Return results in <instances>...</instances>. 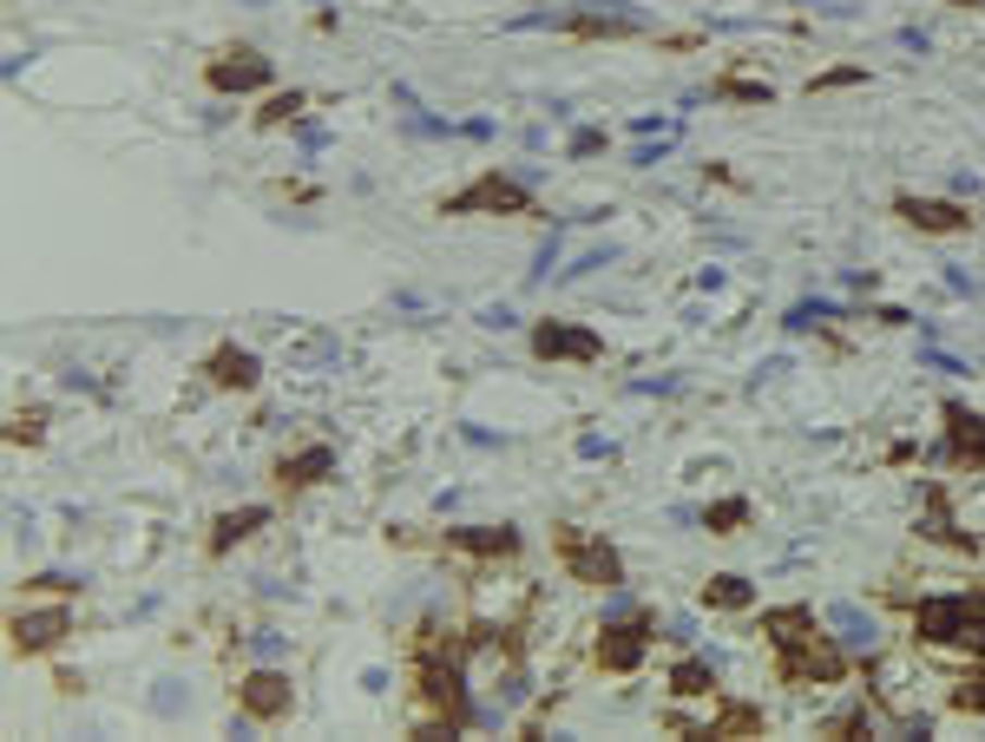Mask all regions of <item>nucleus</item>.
Here are the masks:
<instances>
[{
	"label": "nucleus",
	"instance_id": "f257e3e1",
	"mask_svg": "<svg viewBox=\"0 0 985 742\" xmlns=\"http://www.w3.org/2000/svg\"><path fill=\"white\" fill-rule=\"evenodd\" d=\"M460 664H467V638H460V651H447L441 638H428L421 644V703H428V722L415 729V735H460V722L473 716V703H467V683H460Z\"/></svg>",
	"mask_w": 985,
	"mask_h": 742
},
{
	"label": "nucleus",
	"instance_id": "f03ea898",
	"mask_svg": "<svg viewBox=\"0 0 985 742\" xmlns=\"http://www.w3.org/2000/svg\"><path fill=\"white\" fill-rule=\"evenodd\" d=\"M913 624H920V644H939V651H965V657H985V592H933L913 605Z\"/></svg>",
	"mask_w": 985,
	"mask_h": 742
},
{
	"label": "nucleus",
	"instance_id": "7ed1b4c3",
	"mask_svg": "<svg viewBox=\"0 0 985 742\" xmlns=\"http://www.w3.org/2000/svg\"><path fill=\"white\" fill-rule=\"evenodd\" d=\"M552 545H558V559H565V579H578V585H618V579H625V559H618V545H612L605 532L558 525Z\"/></svg>",
	"mask_w": 985,
	"mask_h": 742
},
{
	"label": "nucleus",
	"instance_id": "20e7f679",
	"mask_svg": "<svg viewBox=\"0 0 985 742\" xmlns=\"http://www.w3.org/2000/svg\"><path fill=\"white\" fill-rule=\"evenodd\" d=\"M775 677L796 683V690H809V683H841V677H848L841 638L809 631V638H796V644H775Z\"/></svg>",
	"mask_w": 985,
	"mask_h": 742
},
{
	"label": "nucleus",
	"instance_id": "39448f33",
	"mask_svg": "<svg viewBox=\"0 0 985 742\" xmlns=\"http://www.w3.org/2000/svg\"><path fill=\"white\" fill-rule=\"evenodd\" d=\"M441 211H447V218H519V211H532V191H526L513 171H487V177L467 184V191L441 198Z\"/></svg>",
	"mask_w": 985,
	"mask_h": 742
},
{
	"label": "nucleus",
	"instance_id": "423d86ee",
	"mask_svg": "<svg viewBox=\"0 0 985 742\" xmlns=\"http://www.w3.org/2000/svg\"><path fill=\"white\" fill-rule=\"evenodd\" d=\"M532 355H539V361H599V355H605V342L591 335V329H578V322L545 316V322L532 329Z\"/></svg>",
	"mask_w": 985,
	"mask_h": 742
},
{
	"label": "nucleus",
	"instance_id": "0eeeda50",
	"mask_svg": "<svg viewBox=\"0 0 985 742\" xmlns=\"http://www.w3.org/2000/svg\"><path fill=\"white\" fill-rule=\"evenodd\" d=\"M894 218H900V224H913V231H933V237H959V231H972V211H965V205L920 198V191L894 198Z\"/></svg>",
	"mask_w": 985,
	"mask_h": 742
},
{
	"label": "nucleus",
	"instance_id": "6e6552de",
	"mask_svg": "<svg viewBox=\"0 0 985 742\" xmlns=\"http://www.w3.org/2000/svg\"><path fill=\"white\" fill-rule=\"evenodd\" d=\"M237 696H244V716H250V722H283V716L296 709V683H290L283 670H250Z\"/></svg>",
	"mask_w": 985,
	"mask_h": 742
},
{
	"label": "nucleus",
	"instance_id": "1a4fd4ad",
	"mask_svg": "<svg viewBox=\"0 0 985 742\" xmlns=\"http://www.w3.org/2000/svg\"><path fill=\"white\" fill-rule=\"evenodd\" d=\"M205 86H211V92H257V86H270V60H263V53H244V47H224V53L205 66Z\"/></svg>",
	"mask_w": 985,
	"mask_h": 742
},
{
	"label": "nucleus",
	"instance_id": "9d476101",
	"mask_svg": "<svg viewBox=\"0 0 985 742\" xmlns=\"http://www.w3.org/2000/svg\"><path fill=\"white\" fill-rule=\"evenodd\" d=\"M644 651H651V631H644V618H605L599 624V670H638L644 664Z\"/></svg>",
	"mask_w": 985,
	"mask_h": 742
},
{
	"label": "nucleus",
	"instance_id": "9b49d317",
	"mask_svg": "<svg viewBox=\"0 0 985 742\" xmlns=\"http://www.w3.org/2000/svg\"><path fill=\"white\" fill-rule=\"evenodd\" d=\"M552 27H565L578 40H605V34H638L644 14L638 8H612V0H591V8H578V14H558Z\"/></svg>",
	"mask_w": 985,
	"mask_h": 742
},
{
	"label": "nucleus",
	"instance_id": "f8f14e48",
	"mask_svg": "<svg viewBox=\"0 0 985 742\" xmlns=\"http://www.w3.org/2000/svg\"><path fill=\"white\" fill-rule=\"evenodd\" d=\"M946 460L952 467H985V415L946 401Z\"/></svg>",
	"mask_w": 985,
	"mask_h": 742
},
{
	"label": "nucleus",
	"instance_id": "ddd939ff",
	"mask_svg": "<svg viewBox=\"0 0 985 742\" xmlns=\"http://www.w3.org/2000/svg\"><path fill=\"white\" fill-rule=\"evenodd\" d=\"M66 631H73V618H66V611H21V618H14V651H21V657L60 651V644H66Z\"/></svg>",
	"mask_w": 985,
	"mask_h": 742
},
{
	"label": "nucleus",
	"instance_id": "4468645a",
	"mask_svg": "<svg viewBox=\"0 0 985 742\" xmlns=\"http://www.w3.org/2000/svg\"><path fill=\"white\" fill-rule=\"evenodd\" d=\"M329 473H335V447H303V454H283L270 480H276L283 493H303V486H322Z\"/></svg>",
	"mask_w": 985,
	"mask_h": 742
},
{
	"label": "nucleus",
	"instance_id": "2eb2a0df",
	"mask_svg": "<svg viewBox=\"0 0 985 742\" xmlns=\"http://www.w3.org/2000/svg\"><path fill=\"white\" fill-rule=\"evenodd\" d=\"M205 375H211L218 388H257L263 368H257V355H250L244 342H218V348L205 355Z\"/></svg>",
	"mask_w": 985,
	"mask_h": 742
},
{
	"label": "nucleus",
	"instance_id": "dca6fc26",
	"mask_svg": "<svg viewBox=\"0 0 985 742\" xmlns=\"http://www.w3.org/2000/svg\"><path fill=\"white\" fill-rule=\"evenodd\" d=\"M447 545L473 552V559H513V552H519V525H454Z\"/></svg>",
	"mask_w": 985,
	"mask_h": 742
},
{
	"label": "nucleus",
	"instance_id": "f3484780",
	"mask_svg": "<svg viewBox=\"0 0 985 742\" xmlns=\"http://www.w3.org/2000/svg\"><path fill=\"white\" fill-rule=\"evenodd\" d=\"M263 525H270V512H263V506H231V512L218 519V532H211V559H224V552H231V545H244V539H257Z\"/></svg>",
	"mask_w": 985,
	"mask_h": 742
},
{
	"label": "nucleus",
	"instance_id": "a211bd4d",
	"mask_svg": "<svg viewBox=\"0 0 985 742\" xmlns=\"http://www.w3.org/2000/svg\"><path fill=\"white\" fill-rule=\"evenodd\" d=\"M828 631L841 638V651H874L881 644V624L861 605H828Z\"/></svg>",
	"mask_w": 985,
	"mask_h": 742
},
{
	"label": "nucleus",
	"instance_id": "6ab92c4d",
	"mask_svg": "<svg viewBox=\"0 0 985 742\" xmlns=\"http://www.w3.org/2000/svg\"><path fill=\"white\" fill-rule=\"evenodd\" d=\"M920 532H926V539H939V545H952V552H972V545H978L972 532H959V525H952V506H946V493H939V486H926V525H920Z\"/></svg>",
	"mask_w": 985,
	"mask_h": 742
},
{
	"label": "nucleus",
	"instance_id": "aec40b11",
	"mask_svg": "<svg viewBox=\"0 0 985 742\" xmlns=\"http://www.w3.org/2000/svg\"><path fill=\"white\" fill-rule=\"evenodd\" d=\"M822 618L809 611V605H781V611H762V638L768 644H796V638H809Z\"/></svg>",
	"mask_w": 985,
	"mask_h": 742
},
{
	"label": "nucleus",
	"instance_id": "412c9836",
	"mask_svg": "<svg viewBox=\"0 0 985 742\" xmlns=\"http://www.w3.org/2000/svg\"><path fill=\"white\" fill-rule=\"evenodd\" d=\"M690 735H762V709H749V703H723V709H716V722H703V729H690Z\"/></svg>",
	"mask_w": 985,
	"mask_h": 742
},
{
	"label": "nucleus",
	"instance_id": "4be33fe9",
	"mask_svg": "<svg viewBox=\"0 0 985 742\" xmlns=\"http://www.w3.org/2000/svg\"><path fill=\"white\" fill-rule=\"evenodd\" d=\"M749 598H755V585L736 579V572H723V579L703 585V605H710V611H749Z\"/></svg>",
	"mask_w": 985,
	"mask_h": 742
},
{
	"label": "nucleus",
	"instance_id": "5701e85b",
	"mask_svg": "<svg viewBox=\"0 0 985 742\" xmlns=\"http://www.w3.org/2000/svg\"><path fill=\"white\" fill-rule=\"evenodd\" d=\"M710 690H716V664L710 657H690V664L670 670V696H710Z\"/></svg>",
	"mask_w": 985,
	"mask_h": 742
},
{
	"label": "nucleus",
	"instance_id": "b1692460",
	"mask_svg": "<svg viewBox=\"0 0 985 742\" xmlns=\"http://www.w3.org/2000/svg\"><path fill=\"white\" fill-rule=\"evenodd\" d=\"M710 532H742V519H749V499H716V506H703L697 512Z\"/></svg>",
	"mask_w": 985,
	"mask_h": 742
},
{
	"label": "nucleus",
	"instance_id": "393cba45",
	"mask_svg": "<svg viewBox=\"0 0 985 742\" xmlns=\"http://www.w3.org/2000/svg\"><path fill=\"white\" fill-rule=\"evenodd\" d=\"M303 106H309L303 92H276V99L257 112V125H290V119H303Z\"/></svg>",
	"mask_w": 985,
	"mask_h": 742
},
{
	"label": "nucleus",
	"instance_id": "a878e982",
	"mask_svg": "<svg viewBox=\"0 0 985 742\" xmlns=\"http://www.w3.org/2000/svg\"><path fill=\"white\" fill-rule=\"evenodd\" d=\"M952 709H965V716H985V670L959 677V690H952Z\"/></svg>",
	"mask_w": 985,
	"mask_h": 742
},
{
	"label": "nucleus",
	"instance_id": "bb28decb",
	"mask_svg": "<svg viewBox=\"0 0 985 742\" xmlns=\"http://www.w3.org/2000/svg\"><path fill=\"white\" fill-rule=\"evenodd\" d=\"M716 92H723V99H749V106H768V99H775V92H768L762 79H723Z\"/></svg>",
	"mask_w": 985,
	"mask_h": 742
},
{
	"label": "nucleus",
	"instance_id": "cd10ccee",
	"mask_svg": "<svg viewBox=\"0 0 985 742\" xmlns=\"http://www.w3.org/2000/svg\"><path fill=\"white\" fill-rule=\"evenodd\" d=\"M822 735H867V709H841L835 722H822Z\"/></svg>",
	"mask_w": 985,
	"mask_h": 742
},
{
	"label": "nucleus",
	"instance_id": "c85d7f7f",
	"mask_svg": "<svg viewBox=\"0 0 985 742\" xmlns=\"http://www.w3.org/2000/svg\"><path fill=\"white\" fill-rule=\"evenodd\" d=\"M822 316H835V309H822V302H796V309H788L781 322H788V329H815Z\"/></svg>",
	"mask_w": 985,
	"mask_h": 742
},
{
	"label": "nucleus",
	"instance_id": "c756f323",
	"mask_svg": "<svg viewBox=\"0 0 985 742\" xmlns=\"http://www.w3.org/2000/svg\"><path fill=\"white\" fill-rule=\"evenodd\" d=\"M571 151H578V158H591V151H605V132H578V138H571Z\"/></svg>",
	"mask_w": 985,
	"mask_h": 742
},
{
	"label": "nucleus",
	"instance_id": "7c9ffc66",
	"mask_svg": "<svg viewBox=\"0 0 985 742\" xmlns=\"http://www.w3.org/2000/svg\"><path fill=\"white\" fill-rule=\"evenodd\" d=\"M796 8H828V0H796Z\"/></svg>",
	"mask_w": 985,
	"mask_h": 742
},
{
	"label": "nucleus",
	"instance_id": "2f4dec72",
	"mask_svg": "<svg viewBox=\"0 0 985 742\" xmlns=\"http://www.w3.org/2000/svg\"><path fill=\"white\" fill-rule=\"evenodd\" d=\"M959 8H978V0H959Z\"/></svg>",
	"mask_w": 985,
	"mask_h": 742
}]
</instances>
